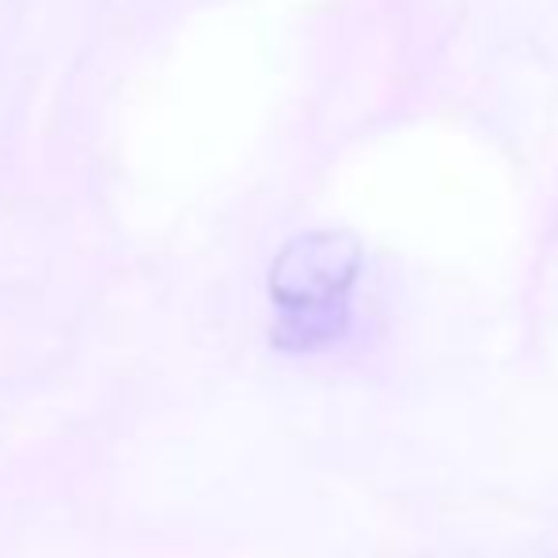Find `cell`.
Masks as SVG:
<instances>
[{"instance_id": "6da1fadb", "label": "cell", "mask_w": 558, "mask_h": 558, "mask_svg": "<svg viewBox=\"0 0 558 558\" xmlns=\"http://www.w3.org/2000/svg\"><path fill=\"white\" fill-rule=\"evenodd\" d=\"M361 270V247L350 232H312L293 240L270 270V293L289 312L293 345L324 342L342 324V301Z\"/></svg>"}]
</instances>
